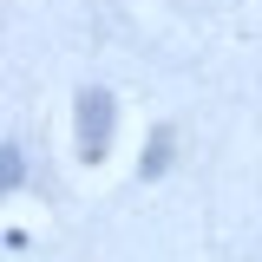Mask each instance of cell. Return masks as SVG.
Instances as JSON below:
<instances>
[{"label": "cell", "mask_w": 262, "mask_h": 262, "mask_svg": "<svg viewBox=\"0 0 262 262\" xmlns=\"http://www.w3.org/2000/svg\"><path fill=\"white\" fill-rule=\"evenodd\" d=\"M164 164H170V131H158V138H151V151H144V177H158Z\"/></svg>", "instance_id": "2"}, {"label": "cell", "mask_w": 262, "mask_h": 262, "mask_svg": "<svg viewBox=\"0 0 262 262\" xmlns=\"http://www.w3.org/2000/svg\"><path fill=\"white\" fill-rule=\"evenodd\" d=\"M72 118H79V158L98 164L105 151H112V125H118V112H112V98L98 92H79V105H72Z\"/></svg>", "instance_id": "1"}]
</instances>
